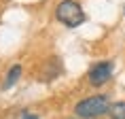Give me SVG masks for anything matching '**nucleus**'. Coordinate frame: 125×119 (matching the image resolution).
Listing matches in <instances>:
<instances>
[{
    "label": "nucleus",
    "instance_id": "f03ea898",
    "mask_svg": "<svg viewBox=\"0 0 125 119\" xmlns=\"http://www.w3.org/2000/svg\"><path fill=\"white\" fill-rule=\"evenodd\" d=\"M55 17L66 28H79L87 19V15L83 13V9H81V4L76 0H62L55 7Z\"/></svg>",
    "mask_w": 125,
    "mask_h": 119
},
{
    "label": "nucleus",
    "instance_id": "0eeeda50",
    "mask_svg": "<svg viewBox=\"0 0 125 119\" xmlns=\"http://www.w3.org/2000/svg\"><path fill=\"white\" fill-rule=\"evenodd\" d=\"M21 119H38V117L32 115V113H28V111H23V113H21Z\"/></svg>",
    "mask_w": 125,
    "mask_h": 119
},
{
    "label": "nucleus",
    "instance_id": "20e7f679",
    "mask_svg": "<svg viewBox=\"0 0 125 119\" xmlns=\"http://www.w3.org/2000/svg\"><path fill=\"white\" fill-rule=\"evenodd\" d=\"M59 72H62L59 62H57V60H51V62H47L45 68H42V81H53Z\"/></svg>",
    "mask_w": 125,
    "mask_h": 119
},
{
    "label": "nucleus",
    "instance_id": "f257e3e1",
    "mask_svg": "<svg viewBox=\"0 0 125 119\" xmlns=\"http://www.w3.org/2000/svg\"><path fill=\"white\" fill-rule=\"evenodd\" d=\"M108 108H110L108 96L106 94H95V96H89V98L76 102L74 115L79 119H98L102 115H108Z\"/></svg>",
    "mask_w": 125,
    "mask_h": 119
},
{
    "label": "nucleus",
    "instance_id": "6e6552de",
    "mask_svg": "<svg viewBox=\"0 0 125 119\" xmlns=\"http://www.w3.org/2000/svg\"><path fill=\"white\" fill-rule=\"evenodd\" d=\"M123 11H125V9H123Z\"/></svg>",
    "mask_w": 125,
    "mask_h": 119
},
{
    "label": "nucleus",
    "instance_id": "7ed1b4c3",
    "mask_svg": "<svg viewBox=\"0 0 125 119\" xmlns=\"http://www.w3.org/2000/svg\"><path fill=\"white\" fill-rule=\"evenodd\" d=\"M112 77V62H98L95 66L89 68V72H87V79H89V83H91L93 87H100L104 85L106 81H110Z\"/></svg>",
    "mask_w": 125,
    "mask_h": 119
},
{
    "label": "nucleus",
    "instance_id": "39448f33",
    "mask_svg": "<svg viewBox=\"0 0 125 119\" xmlns=\"http://www.w3.org/2000/svg\"><path fill=\"white\" fill-rule=\"evenodd\" d=\"M19 74H21V66L19 64H15L11 70H9L7 74V79H4V83H2V89H11V87L17 83V79H19Z\"/></svg>",
    "mask_w": 125,
    "mask_h": 119
},
{
    "label": "nucleus",
    "instance_id": "423d86ee",
    "mask_svg": "<svg viewBox=\"0 0 125 119\" xmlns=\"http://www.w3.org/2000/svg\"><path fill=\"white\" fill-rule=\"evenodd\" d=\"M108 117L110 119H125V102H115V104H110Z\"/></svg>",
    "mask_w": 125,
    "mask_h": 119
}]
</instances>
